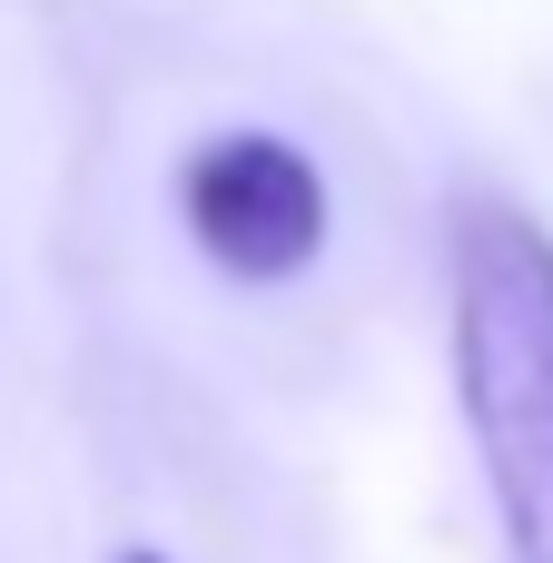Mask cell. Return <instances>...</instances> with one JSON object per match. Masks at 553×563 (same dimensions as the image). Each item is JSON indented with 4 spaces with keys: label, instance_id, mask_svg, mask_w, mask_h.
Returning <instances> with one entry per match:
<instances>
[{
    "label": "cell",
    "instance_id": "obj_1",
    "mask_svg": "<svg viewBox=\"0 0 553 563\" xmlns=\"http://www.w3.org/2000/svg\"><path fill=\"white\" fill-rule=\"evenodd\" d=\"M455 396L505 563H553V238L505 198L455 208Z\"/></svg>",
    "mask_w": 553,
    "mask_h": 563
},
{
    "label": "cell",
    "instance_id": "obj_2",
    "mask_svg": "<svg viewBox=\"0 0 553 563\" xmlns=\"http://www.w3.org/2000/svg\"><path fill=\"white\" fill-rule=\"evenodd\" d=\"M178 218L208 247V267H228L247 287H277L327 247V178L277 129H218L178 168Z\"/></svg>",
    "mask_w": 553,
    "mask_h": 563
},
{
    "label": "cell",
    "instance_id": "obj_3",
    "mask_svg": "<svg viewBox=\"0 0 553 563\" xmlns=\"http://www.w3.org/2000/svg\"><path fill=\"white\" fill-rule=\"evenodd\" d=\"M129 563H148V554H129Z\"/></svg>",
    "mask_w": 553,
    "mask_h": 563
}]
</instances>
